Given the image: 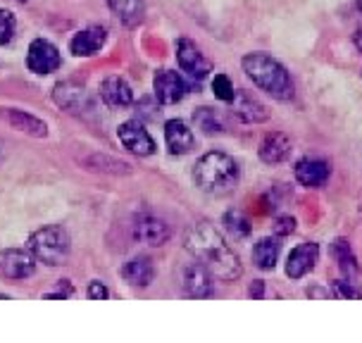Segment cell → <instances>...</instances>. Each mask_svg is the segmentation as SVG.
<instances>
[{
    "instance_id": "ba28073f",
    "label": "cell",
    "mask_w": 362,
    "mask_h": 343,
    "mask_svg": "<svg viewBox=\"0 0 362 343\" xmlns=\"http://www.w3.org/2000/svg\"><path fill=\"white\" fill-rule=\"evenodd\" d=\"M153 91L160 105H177L189 93V83L174 69H158L153 76Z\"/></svg>"
},
{
    "instance_id": "f546056e",
    "label": "cell",
    "mask_w": 362,
    "mask_h": 343,
    "mask_svg": "<svg viewBox=\"0 0 362 343\" xmlns=\"http://www.w3.org/2000/svg\"><path fill=\"white\" fill-rule=\"evenodd\" d=\"M296 229H298V222H296V217L281 215V217H276V219H274V234L279 236V238L291 236Z\"/></svg>"
},
{
    "instance_id": "4dcf8cb0",
    "label": "cell",
    "mask_w": 362,
    "mask_h": 343,
    "mask_svg": "<svg viewBox=\"0 0 362 343\" xmlns=\"http://www.w3.org/2000/svg\"><path fill=\"white\" fill-rule=\"evenodd\" d=\"M57 291H48V293H43V298L48 301V298H69V296H74V286H72V281H67V279H62V281H57Z\"/></svg>"
},
{
    "instance_id": "52a82bcc",
    "label": "cell",
    "mask_w": 362,
    "mask_h": 343,
    "mask_svg": "<svg viewBox=\"0 0 362 343\" xmlns=\"http://www.w3.org/2000/svg\"><path fill=\"white\" fill-rule=\"evenodd\" d=\"M117 136H119V144L124 146V151H129L132 155L151 158V155L158 153V144H155L153 136L148 134V129L139 120H129L124 124H119Z\"/></svg>"
},
{
    "instance_id": "3957f363",
    "label": "cell",
    "mask_w": 362,
    "mask_h": 343,
    "mask_svg": "<svg viewBox=\"0 0 362 343\" xmlns=\"http://www.w3.org/2000/svg\"><path fill=\"white\" fill-rule=\"evenodd\" d=\"M241 67L245 76H248L260 91L272 95V98H276V100L293 98L296 88H293V79H291L288 69L284 67L279 60H274L269 53L255 50V53L243 55Z\"/></svg>"
},
{
    "instance_id": "484cf974",
    "label": "cell",
    "mask_w": 362,
    "mask_h": 343,
    "mask_svg": "<svg viewBox=\"0 0 362 343\" xmlns=\"http://www.w3.org/2000/svg\"><path fill=\"white\" fill-rule=\"evenodd\" d=\"M222 226H224L226 234H229L231 238H238V241L248 238L250 231H253V224H250L248 215L241 210H226L222 215Z\"/></svg>"
},
{
    "instance_id": "30bf717a",
    "label": "cell",
    "mask_w": 362,
    "mask_h": 343,
    "mask_svg": "<svg viewBox=\"0 0 362 343\" xmlns=\"http://www.w3.org/2000/svg\"><path fill=\"white\" fill-rule=\"evenodd\" d=\"M229 107H231V115H234L238 122H243V124H262V122L269 120V107L243 88L236 91Z\"/></svg>"
},
{
    "instance_id": "6da1fadb",
    "label": "cell",
    "mask_w": 362,
    "mask_h": 343,
    "mask_svg": "<svg viewBox=\"0 0 362 343\" xmlns=\"http://www.w3.org/2000/svg\"><path fill=\"white\" fill-rule=\"evenodd\" d=\"M186 250L222 281H236L243 274L241 257L229 248L219 229L208 219H200L186 231Z\"/></svg>"
},
{
    "instance_id": "2e32d148",
    "label": "cell",
    "mask_w": 362,
    "mask_h": 343,
    "mask_svg": "<svg viewBox=\"0 0 362 343\" xmlns=\"http://www.w3.org/2000/svg\"><path fill=\"white\" fill-rule=\"evenodd\" d=\"M134 236H136V241L144 245H163L170 241L172 229L160 217L141 215L134 224Z\"/></svg>"
},
{
    "instance_id": "d6986e66",
    "label": "cell",
    "mask_w": 362,
    "mask_h": 343,
    "mask_svg": "<svg viewBox=\"0 0 362 343\" xmlns=\"http://www.w3.org/2000/svg\"><path fill=\"white\" fill-rule=\"evenodd\" d=\"M165 146L170 155H186L196 148V136L189 129V124L181 120H167L165 122Z\"/></svg>"
},
{
    "instance_id": "ffe728a7",
    "label": "cell",
    "mask_w": 362,
    "mask_h": 343,
    "mask_svg": "<svg viewBox=\"0 0 362 343\" xmlns=\"http://www.w3.org/2000/svg\"><path fill=\"white\" fill-rule=\"evenodd\" d=\"M291 151H293V141H291L288 134L284 132H269L267 136L262 139L260 144V160L264 165H281L284 160L288 158Z\"/></svg>"
},
{
    "instance_id": "8fae6325",
    "label": "cell",
    "mask_w": 362,
    "mask_h": 343,
    "mask_svg": "<svg viewBox=\"0 0 362 343\" xmlns=\"http://www.w3.org/2000/svg\"><path fill=\"white\" fill-rule=\"evenodd\" d=\"M53 100L55 105L64 110L69 115H86V110H90V98L86 93V88L72 81H62L53 88Z\"/></svg>"
},
{
    "instance_id": "7c38bea8",
    "label": "cell",
    "mask_w": 362,
    "mask_h": 343,
    "mask_svg": "<svg viewBox=\"0 0 362 343\" xmlns=\"http://www.w3.org/2000/svg\"><path fill=\"white\" fill-rule=\"evenodd\" d=\"M181 289L189 298H208V296H212V272L203 262L193 260L184 267Z\"/></svg>"
},
{
    "instance_id": "ac0fdd59",
    "label": "cell",
    "mask_w": 362,
    "mask_h": 343,
    "mask_svg": "<svg viewBox=\"0 0 362 343\" xmlns=\"http://www.w3.org/2000/svg\"><path fill=\"white\" fill-rule=\"evenodd\" d=\"M122 279L134 289H148L155 279V262L148 255H136L127 260L119 269Z\"/></svg>"
},
{
    "instance_id": "d590c367",
    "label": "cell",
    "mask_w": 362,
    "mask_h": 343,
    "mask_svg": "<svg viewBox=\"0 0 362 343\" xmlns=\"http://www.w3.org/2000/svg\"><path fill=\"white\" fill-rule=\"evenodd\" d=\"M0 153H3V148H0Z\"/></svg>"
},
{
    "instance_id": "83f0119b",
    "label": "cell",
    "mask_w": 362,
    "mask_h": 343,
    "mask_svg": "<svg viewBox=\"0 0 362 343\" xmlns=\"http://www.w3.org/2000/svg\"><path fill=\"white\" fill-rule=\"evenodd\" d=\"M332 296H336V298H362V289L360 284H353L344 279V277H339V279L332 281Z\"/></svg>"
},
{
    "instance_id": "f1b7e54d",
    "label": "cell",
    "mask_w": 362,
    "mask_h": 343,
    "mask_svg": "<svg viewBox=\"0 0 362 343\" xmlns=\"http://www.w3.org/2000/svg\"><path fill=\"white\" fill-rule=\"evenodd\" d=\"M17 34V19L10 10L0 8V45H8Z\"/></svg>"
},
{
    "instance_id": "e0dca14e",
    "label": "cell",
    "mask_w": 362,
    "mask_h": 343,
    "mask_svg": "<svg viewBox=\"0 0 362 343\" xmlns=\"http://www.w3.org/2000/svg\"><path fill=\"white\" fill-rule=\"evenodd\" d=\"M100 98L105 103L107 107L112 110H122V107H129L134 105V91L129 86V81L124 76H105L100 81Z\"/></svg>"
},
{
    "instance_id": "836d02e7",
    "label": "cell",
    "mask_w": 362,
    "mask_h": 343,
    "mask_svg": "<svg viewBox=\"0 0 362 343\" xmlns=\"http://www.w3.org/2000/svg\"><path fill=\"white\" fill-rule=\"evenodd\" d=\"M353 43H355V48H358L360 53H362V29H358V31H355V36H353Z\"/></svg>"
},
{
    "instance_id": "4316f807",
    "label": "cell",
    "mask_w": 362,
    "mask_h": 343,
    "mask_svg": "<svg viewBox=\"0 0 362 343\" xmlns=\"http://www.w3.org/2000/svg\"><path fill=\"white\" fill-rule=\"evenodd\" d=\"M212 93H215L222 103L229 105V103L234 100V95H236V86L226 74H217L215 79H212Z\"/></svg>"
},
{
    "instance_id": "603a6c76",
    "label": "cell",
    "mask_w": 362,
    "mask_h": 343,
    "mask_svg": "<svg viewBox=\"0 0 362 343\" xmlns=\"http://www.w3.org/2000/svg\"><path fill=\"white\" fill-rule=\"evenodd\" d=\"M281 257V243L279 238L274 236H267V238H260V241L255 243L253 248V262L257 269L262 272H269L276 267V262H279Z\"/></svg>"
},
{
    "instance_id": "7a4b0ae2",
    "label": "cell",
    "mask_w": 362,
    "mask_h": 343,
    "mask_svg": "<svg viewBox=\"0 0 362 343\" xmlns=\"http://www.w3.org/2000/svg\"><path fill=\"white\" fill-rule=\"evenodd\" d=\"M241 170L238 163L224 151H210L200 155L193 165V181L200 191L210 196H226L238 186Z\"/></svg>"
},
{
    "instance_id": "277c9868",
    "label": "cell",
    "mask_w": 362,
    "mask_h": 343,
    "mask_svg": "<svg viewBox=\"0 0 362 343\" xmlns=\"http://www.w3.org/2000/svg\"><path fill=\"white\" fill-rule=\"evenodd\" d=\"M27 248L34 253L38 262L48 264V267H57V264L67 260L69 248H72V236L62 224H48L29 236Z\"/></svg>"
},
{
    "instance_id": "5bb4252c",
    "label": "cell",
    "mask_w": 362,
    "mask_h": 343,
    "mask_svg": "<svg viewBox=\"0 0 362 343\" xmlns=\"http://www.w3.org/2000/svg\"><path fill=\"white\" fill-rule=\"evenodd\" d=\"M320 260V245L317 243H300L286 257V277L288 279H303L315 269Z\"/></svg>"
},
{
    "instance_id": "44dd1931",
    "label": "cell",
    "mask_w": 362,
    "mask_h": 343,
    "mask_svg": "<svg viewBox=\"0 0 362 343\" xmlns=\"http://www.w3.org/2000/svg\"><path fill=\"white\" fill-rule=\"evenodd\" d=\"M105 41H107V31L103 27H86L72 36L69 50H72L74 57H90V55L100 53Z\"/></svg>"
},
{
    "instance_id": "cb8c5ba5",
    "label": "cell",
    "mask_w": 362,
    "mask_h": 343,
    "mask_svg": "<svg viewBox=\"0 0 362 343\" xmlns=\"http://www.w3.org/2000/svg\"><path fill=\"white\" fill-rule=\"evenodd\" d=\"M105 3L129 29L139 27L141 19H144V0H105Z\"/></svg>"
},
{
    "instance_id": "9a60e30c",
    "label": "cell",
    "mask_w": 362,
    "mask_h": 343,
    "mask_svg": "<svg viewBox=\"0 0 362 343\" xmlns=\"http://www.w3.org/2000/svg\"><path fill=\"white\" fill-rule=\"evenodd\" d=\"M0 120L8 122L12 129H17V132L34 136V139H45V136H48V124H45L43 120H38L36 115L27 112V110L0 107Z\"/></svg>"
},
{
    "instance_id": "9c48e42d",
    "label": "cell",
    "mask_w": 362,
    "mask_h": 343,
    "mask_svg": "<svg viewBox=\"0 0 362 343\" xmlns=\"http://www.w3.org/2000/svg\"><path fill=\"white\" fill-rule=\"evenodd\" d=\"M60 50L55 48V43H50L48 38H34L29 43L27 50V67L38 76L53 74L60 67Z\"/></svg>"
},
{
    "instance_id": "d4e9b609",
    "label": "cell",
    "mask_w": 362,
    "mask_h": 343,
    "mask_svg": "<svg viewBox=\"0 0 362 343\" xmlns=\"http://www.w3.org/2000/svg\"><path fill=\"white\" fill-rule=\"evenodd\" d=\"M193 124H196L200 132L208 134V136H217V134L226 132L222 112L215 110V107H210V105H203V107L193 110Z\"/></svg>"
},
{
    "instance_id": "8992f818",
    "label": "cell",
    "mask_w": 362,
    "mask_h": 343,
    "mask_svg": "<svg viewBox=\"0 0 362 343\" xmlns=\"http://www.w3.org/2000/svg\"><path fill=\"white\" fill-rule=\"evenodd\" d=\"M36 257L29 248H5L0 250V277L5 281L29 279L36 272Z\"/></svg>"
},
{
    "instance_id": "1f68e13d",
    "label": "cell",
    "mask_w": 362,
    "mask_h": 343,
    "mask_svg": "<svg viewBox=\"0 0 362 343\" xmlns=\"http://www.w3.org/2000/svg\"><path fill=\"white\" fill-rule=\"evenodd\" d=\"M88 296H90V298H95V301H105L110 296V291H107V286L103 281L93 279L88 284Z\"/></svg>"
},
{
    "instance_id": "5b68a950",
    "label": "cell",
    "mask_w": 362,
    "mask_h": 343,
    "mask_svg": "<svg viewBox=\"0 0 362 343\" xmlns=\"http://www.w3.org/2000/svg\"><path fill=\"white\" fill-rule=\"evenodd\" d=\"M174 48H177V62L186 76H191V79H196V81H203L205 76L212 72V60L205 57L203 50H200L189 36H179Z\"/></svg>"
},
{
    "instance_id": "e575fe53",
    "label": "cell",
    "mask_w": 362,
    "mask_h": 343,
    "mask_svg": "<svg viewBox=\"0 0 362 343\" xmlns=\"http://www.w3.org/2000/svg\"><path fill=\"white\" fill-rule=\"evenodd\" d=\"M358 8H360V10H362V0H358Z\"/></svg>"
},
{
    "instance_id": "4fadbf2b",
    "label": "cell",
    "mask_w": 362,
    "mask_h": 343,
    "mask_svg": "<svg viewBox=\"0 0 362 343\" xmlns=\"http://www.w3.org/2000/svg\"><path fill=\"white\" fill-rule=\"evenodd\" d=\"M296 181L305 189H322V186L329 181V174H332V167H329L327 160L320 158H300L293 167Z\"/></svg>"
},
{
    "instance_id": "7402d4cb",
    "label": "cell",
    "mask_w": 362,
    "mask_h": 343,
    "mask_svg": "<svg viewBox=\"0 0 362 343\" xmlns=\"http://www.w3.org/2000/svg\"><path fill=\"white\" fill-rule=\"evenodd\" d=\"M329 253L336 262H339V269H341V277L353 284H360V267H358V260L353 255V248L346 238H336L329 245Z\"/></svg>"
},
{
    "instance_id": "d6a6232c",
    "label": "cell",
    "mask_w": 362,
    "mask_h": 343,
    "mask_svg": "<svg viewBox=\"0 0 362 343\" xmlns=\"http://www.w3.org/2000/svg\"><path fill=\"white\" fill-rule=\"evenodd\" d=\"M248 296H250V298H262V296H264V281H262V279L250 281Z\"/></svg>"
}]
</instances>
